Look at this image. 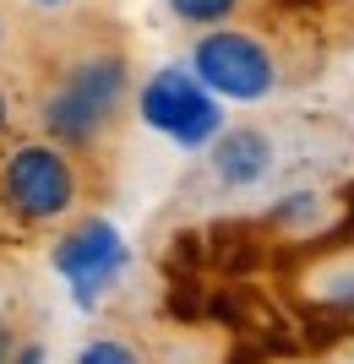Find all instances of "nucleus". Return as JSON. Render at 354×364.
Returning <instances> with one entry per match:
<instances>
[{
  "instance_id": "f257e3e1",
  "label": "nucleus",
  "mask_w": 354,
  "mask_h": 364,
  "mask_svg": "<svg viewBox=\"0 0 354 364\" xmlns=\"http://www.w3.org/2000/svg\"><path fill=\"white\" fill-rule=\"evenodd\" d=\"M131 104V65L120 49H82L55 71V82L38 98V125L49 141L71 152H88L120 125Z\"/></svg>"
},
{
  "instance_id": "f03ea898",
  "label": "nucleus",
  "mask_w": 354,
  "mask_h": 364,
  "mask_svg": "<svg viewBox=\"0 0 354 364\" xmlns=\"http://www.w3.org/2000/svg\"><path fill=\"white\" fill-rule=\"evenodd\" d=\"M82 201V168L61 141H16L0 152V207L28 228L66 223Z\"/></svg>"
},
{
  "instance_id": "7ed1b4c3",
  "label": "nucleus",
  "mask_w": 354,
  "mask_h": 364,
  "mask_svg": "<svg viewBox=\"0 0 354 364\" xmlns=\"http://www.w3.org/2000/svg\"><path fill=\"white\" fill-rule=\"evenodd\" d=\"M191 71L224 98V104H267L283 87V60L256 28L218 22L191 38Z\"/></svg>"
},
{
  "instance_id": "20e7f679",
  "label": "nucleus",
  "mask_w": 354,
  "mask_h": 364,
  "mask_svg": "<svg viewBox=\"0 0 354 364\" xmlns=\"http://www.w3.org/2000/svg\"><path fill=\"white\" fill-rule=\"evenodd\" d=\"M137 114L147 131L170 136L185 152L213 147V136L224 131V98L191 65H158L137 92Z\"/></svg>"
},
{
  "instance_id": "39448f33",
  "label": "nucleus",
  "mask_w": 354,
  "mask_h": 364,
  "mask_svg": "<svg viewBox=\"0 0 354 364\" xmlns=\"http://www.w3.org/2000/svg\"><path fill=\"white\" fill-rule=\"evenodd\" d=\"M49 261H55V272L66 277L71 299H77L82 310H93L125 272V240H120V228L104 223V218H77L71 228H61Z\"/></svg>"
},
{
  "instance_id": "423d86ee",
  "label": "nucleus",
  "mask_w": 354,
  "mask_h": 364,
  "mask_svg": "<svg viewBox=\"0 0 354 364\" xmlns=\"http://www.w3.org/2000/svg\"><path fill=\"white\" fill-rule=\"evenodd\" d=\"M278 164V141L273 131L262 125H224L207 147V174H213L224 191H251V185H262Z\"/></svg>"
},
{
  "instance_id": "0eeeda50",
  "label": "nucleus",
  "mask_w": 354,
  "mask_h": 364,
  "mask_svg": "<svg viewBox=\"0 0 354 364\" xmlns=\"http://www.w3.org/2000/svg\"><path fill=\"white\" fill-rule=\"evenodd\" d=\"M311 299H322L327 310H354V256L327 261L322 272L311 277Z\"/></svg>"
},
{
  "instance_id": "6e6552de",
  "label": "nucleus",
  "mask_w": 354,
  "mask_h": 364,
  "mask_svg": "<svg viewBox=\"0 0 354 364\" xmlns=\"http://www.w3.org/2000/svg\"><path fill=\"white\" fill-rule=\"evenodd\" d=\"M246 0H164V11L180 22V28H218V22H234Z\"/></svg>"
},
{
  "instance_id": "1a4fd4ad",
  "label": "nucleus",
  "mask_w": 354,
  "mask_h": 364,
  "mask_svg": "<svg viewBox=\"0 0 354 364\" xmlns=\"http://www.w3.org/2000/svg\"><path fill=\"white\" fill-rule=\"evenodd\" d=\"M278 228H294V234H316V228L327 223V196H283L278 201V213H273Z\"/></svg>"
},
{
  "instance_id": "9d476101",
  "label": "nucleus",
  "mask_w": 354,
  "mask_h": 364,
  "mask_svg": "<svg viewBox=\"0 0 354 364\" xmlns=\"http://www.w3.org/2000/svg\"><path fill=\"white\" fill-rule=\"evenodd\" d=\"M77 364H147V359H142L137 343H125V337H115V332H98V337L82 343Z\"/></svg>"
},
{
  "instance_id": "9b49d317",
  "label": "nucleus",
  "mask_w": 354,
  "mask_h": 364,
  "mask_svg": "<svg viewBox=\"0 0 354 364\" xmlns=\"http://www.w3.org/2000/svg\"><path fill=\"white\" fill-rule=\"evenodd\" d=\"M6 364H44V348H38V343H22L16 353H6Z\"/></svg>"
},
{
  "instance_id": "f8f14e48",
  "label": "nucleus",
  "mask_w": 354,
  "mask_h": 364,
  "mask_svg": "<svg viewBox=\"0 0 354 364\" xmlns=\"http://www.w3.org/2000/svg\"><path fill=\"white\" fill-rule=\"evenodd\" d=\"M28 6H38V11H61V6H71V0H28Z\"/></svg>"
},
{
  "instance_id": "ddd939ff",
  "label": "nucleus",
  "mask_w": 354,
  "mask_h": 364,
  "mask_svg": "<svg viewBox=\"0 0 354 364\" xmlns=\"http://www.w3.org/2000/svg\"><path fill=\"white\" fill-rule=\"evenodd\" d=\"M6 125H11V104H6V92H0V136H6Z\"/></svg>"
},
{
  "instance_id": "4468645a",
  "label": "nucleus",
  "mask_w": 354,
  "mask_h": 364,
  "mask_svg": "<svg viewBox=\"0 0 354 364\" xmlns=\"http://www.w3.org/2000/svg\"><path fill=\"white\" fill-rule=\"evenodd\" d=\"M0 364H6V348H0Z\"/></svg>"
}]
</instances>
